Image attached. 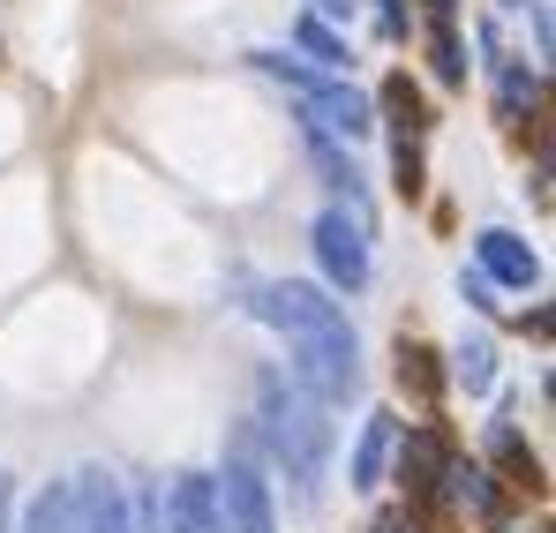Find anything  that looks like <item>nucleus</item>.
<instances>
[{"label": "nucleus", "instance_id": "f257e3e1", "mask_svg": "<svg viewBox=\"0 0 556 533\" xmlns=\"http://www.w3.org/2000/svg\"><path fill=\"white\" fill-rule=\"evenodd\" d=\"M331 406H316L293 376H278V368H264L256 376V436L271 444V458L286 466V481H293V496L301 504H316L324 496V466H331V421H324Z\"/></svg>", "mask_w": 556, "mask_h": 533}, {"label": "nucleus", "instance_id": "f03ea898", "mask_svg": "<svg viewBox=\"0 0 556 533\" xmlns=\"http://www.w3.org/2000/svg\"><path fill=\"white\" fill-rule=\"evenodd\" d=\"M256 316L271 323L286 346H301V354H331V360H362V339H354V323H346V301H331L324 285H308V278H278L256 293Z\"/></svg>", "mask_w": 556, "mask_h": 533}, {"label": "nucleus", "instance_id": "7ed1b4c3", "mask_svg": "<svg viewBox=\"0 0 556 533\" xmlns=\"http://www.w3.org/2000/svg\"><path fill=\"white\" fill-rule=\"evenodd\" d=\"M211 488H218L226 533H278V504H271L264 466H256V436H249V429L233 436V450H226V473H218Z\"/></svg>", "mask_w": 556, "mask_h": 533}, {"label": "nucleus", "instance_id": "20e7f679", "mask_svg": "<svg viewBox=\"0 0 556 533\" xmlns=\"http://www.w3.org/2000/svg\"><path fill=\"white\" fill-rule=\"evenodd\" d=\"M308 241H316V264H324V278H331L339 293H362V285H369V218L324 211Z\"/></svg>", "mask_w": 556, "mask_h": 533}, {"label": "nucleus", "instance_id": "39448f33", "mask_svg": "<svg viewBox=\"0 0 556 533\" xmlns=\"http://www.w3.org/2000/svg\"><path fill=\"white\" fill-rule=\"evenodd\" d=\"M301 113H308V128L346 136V143H362V136L376 128V105H369L354 84H331V76H316V84L301 90Z\"/></svg>", "mask_w": 556, "mask_h": 533}, {"label": "nucleus", "instance_id": "423d86ee", "mask_svg": "<svg viewBox=\"0 0 556 533\" xmlns=\"http://www.w3.org/2000/svg\"><path fill=\"white\" fill-rule=\"evenodd\" d=\"M159 533H226L211 473H174V488L159 496Z\"/></svg>", "mask_w": 556, "mask_h": 533}, {"label": "nucleus", "instance_id": "0eeeda50", "mask_svg": "<svg viewBox=\"0 0 556 533\" xmlns=\"http://www.w3.org/2000/svg\"><path fill=\"white\" fill-rule=\"evenodd\" d=\"M473 256H481V278H489V285H511V293H527V285L542 278V256H534L519 233H504V226L473 233Z\"/></svg>", "mask_w": 556, "mask_h": 533}, {"label": "nucleus", "instance_id": "6e6552de", "mask_svg": "<svg viewBox=\"0 0 556 533\" xmlns=\"http://www.w3.org/2000/svg\"><path fill=\"white\" fill-rule=\"evenodd\" d=\"M76 496H84V533H136L128 496H121L113 473H76Z\"/></svg>", "mask_w": 556, "mask_h": 533}, {"label": "nucleus", "instance_id": "1a4fd4ad", "mask_svg": "<svg viewBox=\"0 0 556 533\" xmlns=\"http://www.w3.org/2000/svg\"><path fill=\"white\" fill-rule=\"evenodd\" d=\"M23 533H84V496H76V481H46V488L30 496V511H23Z\"/></svg>", "mask_w": 556, "mask_h": 533}, {"label": "nucleus", "instance_id": "9d476101", "mask_svg": "<svg viewBox=\"0 0 556 533\" xmlns=\"http://www.w3.org/2000/svg\"><path fill=\"white\" fill-rule=\"evenodd\" d=\"M391 436H399V429H391V414H369V421H362V436H354V458H346V481H354V488H376V481H383Z\"/></svg>", "mask_w": 556, "mask_h": 533}, {"label": "nucleus", "instance_id": "9b49d317", "mask_svg": "<svg viewBox=\"0 0 556 533\" xmlns=\"http://www.w3.org/2000/svg\"><path fill=\"white\" fill-rule=\"evenodd\" d=\"M452 383H459L466 398H481V391L496 383V346H489L481 331H466L459 346H452Z\"/></svg>", "mask_w": 556, "mask_h": 533}, {"label": "nucleus", "instance_id": "f8f14e48", "mask_svg": "<svg viewBox=\"0 0 556 533\" xmlns=\"http://www.w3.org/2000/svg\"><path fill=\"white\" fill-rule=\"evenodd\" d=\"M293 46H301V53H308V61L324 68V76H339V68L354 61V53H346V38H339V30H331L324 15H301V23H293Z\"/></svg>", "mask_w": 556, "mask_h": 533}, {"label": "nucleus", "instance_id": "ddd939ff", "mask_svg": "<svg viewBox=\"0 0 556 533\" xmlns=\"http://www.w3.org/2000/svg\"><path fill=\"white\" fill-rule=\"evenodd\" d=\"M444 481H452L459 504H473L481 519H496V481H489V466H444Z\"/></svg>", "mask_w": 556, "mask_h": 533}, {"label": "nucleus", "instance_id": "4468645a", "mask_svg": "<svg viewBox=\"0 0 556 533\" xmlns=\"http://www.w3.org/2000/svg\"><path fill=\"white\" fill-rule=\"evenodd\" d=\"M429 61H437V84H466V46L452 23H437L429 30Z\"/></svg>", "mask_w": 556, "mask_h": 533}, {"label": "nucleus", "instance_id": "2eb2a0df", "mask_svg": "<svg viewBox=\"0 0 556 533\" xmlns=\"http://www.w3.org/2000/svg\"><path fill=\"white\" fill-rule=\"evenodd\" d=\"M496 90H504V113H511V120L534 105V76H527V68H511V61H496Z\"/></svg>", "mask_w": 556, "mask_h": 533}, {"label": "nucleus", "instance_id": "dca6fc26", "mask_svg": "<svg viewBox=\"0 0 556 533\" xmlns=\"http://www.w3.org/2000/svg\"><path fill=\"white\" fill-rule=\"evenodd\" d=\"M406 473H414L421 488L444 473V450H437V436H406Z\"/></svg>", "mask_w": 556, "mask_h": 533}, {"label": "nucleus", "instance_id": "f3484780", "mask_svg": "<svg viewBox=\"0 0 556 533\" xmlns=\"http://www.w3.org/2000/svg\"><path fill=\"white\" fill-rule=\"evenodd\" d=\"M383 38H406V8L399 0H383Z\"/></svg>", "mask_w": 556, "mask_h": 533}, {"label": "nucleus", "instance_id": "a211bd4d", "mask_svg": "<svg viewBox=\"0 0 556 533\" xmlns=\"http://www.w3.org/2000/svg\"><path fill=\"white\" fill-rule=\"evenodd\" d=\"M308 15H339V23H346V15H354V0H308Z\"/></svg>", "mask_w": 556, "mask_h": 533}, {"label": "nucleus", "instance_id": "6ab92c4d", "mask_svg": "<svg viewBox=\"0 0 556 533\" xmlns=\"http://www.w3.org/2000/svg\"><path fill=\"white\" fill-rule=\"evenodd\" d=\"M8 496H15V488H8V473H0V533H8Z\"/></svg>", "mask_w": 556, "mask_h": 533}, {"label": "nucleus", "instance_id": "aec40b11", "mask_svg": "<svg viewBox=\"0 0 556 533\" xmlns=\"http://www.w3.org/2000/svg\"><path fill=\"white\" fill-rule=\"evenodd\" d=\"M429 8H437V23H452V8H459V0H429Z\"/></svg>", "mask_w": 556, "mask_h": 533}]
</instances>
